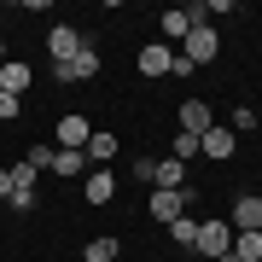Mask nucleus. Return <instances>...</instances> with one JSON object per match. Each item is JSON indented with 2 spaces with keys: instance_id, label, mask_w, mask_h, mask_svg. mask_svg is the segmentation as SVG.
Listing matches in <instances>:
<instances>
[{
  "instance_id": "19",
  "label": "nucleus",
  "mask_w": 262,
  "mask_h": 262,
  "mask_svg": "<svg viewBox=\"0 0 262 262\" xmlns=\"http://www.w3.org/2000/svg\"><path fill=\"white\" fill-rule=\"evenodd\" d=\"M233 262H262V233H233Z\"/></svg>"
},
{
  "instance_id": "15",
  "label": "nucleus",
  "mask_w": 262,
  "mask_h": 262,
  "mask_svg": "<svg viewBox=\"0 0 262 262\" xmlns=\"http://www.w3.org/2000/svg\"><path fill=\"white\" fill-rule=\"evenodd\" d=\"M117 151H122V140H117V134H111V128H94V140H88V169H105Z\"/></svg>"
},
{
  "instance_id": "7",
  "label": "nucleus",
  "mask_w": 262,
  "mask_h": 262,
  "mask_svg": "<svg viewBox=\"0 0 262 262\" xmlns=\"http://www.w3.org/2000/svg\"><path fill=\"white\" fill-rule=\"evenodd\" d=\"M187 204H192V187L187 192H163V187H151V198H146V210H151V222H175V215H187Z\"/></svg>"
},
{
  "instance_id": "11",
  "label": "nucleus",
  "mask_w": 262,
  "mask_h": 262,
  "mask_svg": "<svg viewBox=\"0 0 262 262\" xmlns=\"http://www.w3.org/2000/svg\"><path fill=\"white\" fill-rule=\"evenodd\" d=\"M140 76H146V82H158V76H175V53H169L163 41H146V47H140Z\"/></svg>"
},
{
  "instance_id": "17",
  "label": "nucleus",
  "mask_w": 262,
  "mask_h": 262,
  "mask_svg": "<svg viewBox=\"0 0 262 262\" xmlns=\"http://www.w3.org/2000/svg\"><path fill=\"white\" fill-rule=\"evenodd\" d=\"M187 29H198V24H187V12H181V6L158 12V35H163V47H169V41H187Z\"/></svg>"
},
{
  "instance_id": "16",
  "label": "nucleus",
  "mask_w": 262,
  "mask_h": 262,
  "mask_svg": "<svg viewBox=\"0 0 262 262\" xmlns=\"http://www.w3.org/2000/svg\"><path fill=\"white\" fill-rule=\"evenodd\" d=\"M151 187H163V192H187V163L158 158V169H151Z\"/></svg>"
},
{
  "instance_id": "24",
  "label": "nucleus",
  "mask_w": 262,
  "mask_h": 262,
  "mask_svg": "<svg viewBox=\"0 0 262 262\" xmlns=\"http://www.w3.org/2000/svg\"><path fill=\"white\" fill-rule=\"evenodd\" d=\"M128 169H134V181H140V187H151V169H158V158H134Z\"/></svg>"
},
{
  "instance_id": "13",
  "label": "nucleus",
  "mask_w": 262,
  "mask_h": 262,
  "mask_svg": "<svg viewBox=\"0 0 262 262\" xmlns=\"http://www.w3.org/2000/svg\"><path fill=\"white\" fill-rule=\"evenodd\" d=\"M29 82H35V64H18V58H6V64H0V94L24 99V94H29Z\"/></svg>"
},
{
  "instance_id": "14",
  "label": "nucleus",
  "mask_w": 262,
  "mask_h": 262,
  "mask_svg": "<svg viewBox=\"0 0 262 262\" xmlns=\"http://www.w3.org/2000/svg\"><path fill=\"white\" fill-rule=\"evenodd\" d=\"M82 192H88V204H111V198H117V175H111V169H88Z\"/></svg>"
},
{
  "instance_id": "1",
  "label": "nucleus",
  "mask_w": 262,
  "mask_h": 262,
  "mask_svg": "<svg viewBox=\"0 0 262 262\" xmlns=\"http://www.w3.org/2000/svg\"><path fill=\"white\" fill-rule=\"evenodd\" d=\"M222 53V35H215V24H198V29H187V41H181V64H192V70H204L210 58Z\"/></svg>"
},
{
  "instance_id": "3",
  "label": "nucleus",
  "mask_w": 262,
  "mask_h": 262,
  "mask_svg": "<svg viewBox=\"0 0 262 262\" xmlns=\"http://www.w3.org/2000/svg\"><path fill=\"white\" fill-rule=\"evenodd\" d=\"M192 251H198V256H210V262H222L227 251H233V227H227V222H198Z\"/></svg>"
},
{
  "instance_id": "20",
  "label": "nucleus",
  "mask_w": 262,
  "mask_h": 262,
  "mask_svg": "<svg viewBox=\"0 0 262 262\" xmlns=\"http://www.w3.org/2000/svg\"><path fill=\"white\" fill-rule=\"evenodd\" d=\"M169 239H175L181 251H192V239H198V222H192V215H175V222H169Z\"/></svg>"
},
{
  "instance_id": "26",
  "label": "nucleus",
  "mask_w": 262,
  "mask_h": 262,
  "mask_svg": "<svg viewBox=\"0 0 262 262\" xmlns=\"http://www.w3.org/2000/svg\"><path fill=\"white\" fill-rule=\"evenodd\" d=\"M0 64H6V41H0Z\"/></svg>"
},
{
  "instance_id": "2",
  "label": "nucleus",
  "mask_w": 262,
  "mask_h": 262,
  "mask_svg": "<svg viewBox=\"0 0 262 262\" xmlns=\"http://www.w3.org/2000/svg\"><path fill=\"white\" fill-rule=\"evenodd\" d=\"M6 175H12V198H6V204L18 210V215H24V210H35V204H41V192H35L41 169L29 163V158H18V163H6Z\"/></svg>"
},
{
  "instance_id": "21",
  "label": "nucleus",
  "mask_w": 262,
  "mask_h": 262,
  "mask_svg": "<svg viewBox=\"0 0 262 262\" xmlns=\"http://www.w3.org/2000/svg\"><path fill=\"white\" fill-rule=\"evenodd\" d=\"M256 122H262V117H256V105H233V111H227V128H233V134H251Z\"/></svg>"
},
{
  "instance_id": "28",
  "label": "nucleus",
  "mask_w": 262,
  "mask_h": 262,
  "mask_svg": "<svg viewBox=\"0 0 262 262\" xmlns=\"http://www.w3.org/2000/svg\"><path fill=\"white\" fill-rule=\"evenodd\" d=\"M256 117H262V105H256Z\"/></svg>"
},
{
  "instance_id": "23",
  "label": "nucleus",
  "mask_w": 262,
  "mask_h": 262,
  "mask_svg": "<svg viewBox=\"0 0 262 262\" xmlns=\"http://www.w3.org/2000/svg\"><path fill=\"white\" fill-rule=\"evenodd\" d=\"M24 117V99H12V94H0V122H18Z\"/></svg>"
},
{
  "instance_id": "4",
  "label": "nucleus",
  "mask_w": 262,
  "mask_h": 262,
  "mask_svg": "<svg viewBox=\"0 0 262 262\" xmlns=\"http://www.w3.org/2000/svg\"><path fill=\"white\" fill-rule=\"evenodd\" d=\"M88 140H94V122H88L82 111H64V117H58L53 146H64V151H88Z\"/></svg>"
},
{
  "instance_id": "5",
  "label": "nucleus",
  "mask_w": 262,
  "mask_h": 262,
  "mask_svg": "<svg viewBox=\"0 0 262 262\" xmlns=\"http://www.w3.org/2000/svg\"><path fill=\"white\" fill-rule=\"evenodd\" d=\"M82 47H88V35H82L76 24H53V29H47V58H53V64H70Z\"/></svg>"
},
{
  "instance_id": "18",
  "label": "nucleus",
  "mask_w": 262,
  "mask_h": 262,
  "mask_svg": "<svg viewBox=\"0 0 262 262\" xmlns=\"http://www.w3.org/2000/svg\"><path fill=\"white\" fill-rule=\"evenodd\" d=\"M117 256H122V245H117L111 233H99V239L82 245V262H117Z\"/></svg>"
},
{
  "instance_id": "22",
  "label": "nucleus",
  "mask_w": 262,
  "mask_h": 262,
  "mask_svg": "<svg viewBox=\"0 0 262 262\" xmlns=\"http://www.w3.org/2000/svg\"><path fill=\"white\" fill-rule=\"evenodd\" d=\"M169 158H175V163L198 158V140H192V134H175V140H169Z\"/></svg>"
},
{
  "instance_id": "9",
  "label": "nucleus",
  "mask_w": 262,
  "mask_h": 262,
  "mask_svg": "<svg viewBox=\"0 0 262 262\" xmlns=\"http://www.w3.org/2000/svg\"><path fill=\"white\" fill-rule=\"evenodd\" d=\"M47 175H58V181H82V175H88V151L53 146V151H47Z\"/></svg>"
},
{
  "instance_id": "27",
  "label": "nucleus",
  "mask_w": 262,
  "mask_h": 262,
  "mask_svg": "<svg viewBox=\"0 0 262 262\" xmlns=\"http://www.w3.org/2000/svg\"><path fill=\"white\" fill-rule=\"evenodd\" d=\"M222 262H233V256H222Z\"/></svg>"
},
{
  "instance_id": "6",
  "label": "nucleus",
  "mask_w": 262,
  "mask_h": 262,
  "mask_svg": "<svg viewBox=\"0 0 262 262\" xmlns=\"http://www.w3.org/2000/svg\"><path fill=\"white\" fill-rule=\"evenodd\" d=\"M94 76H99V47L94 41H88L70 64H53V82H94Z\"/></svg>"
},
{
  "instance_id": "8",
  "label": "nucleus",
  "mask_w": 262,
  "mask_h": 262,
  "mask_svg": "<svg viewBox=\"0 0 262 262\" xmlns=\"http://www.w3.org/2000/svg\"><path fill=\"white\" fill-rule=\"evenodd\" d=\"M215 128V111L204 99H181V134H192V140H204V134Z\"/></svg>"
},
{
  "instance_id": "12",
  "label": "nucleus",
  "mask_w": 262,
  "mask_h": 262,
  "mask_svg": "<svg viewBox=\"0 0 262 262\" xmlns=\"http://www.w3.org/2000/svg\"><path fill=\"white\" fill-rule=\"evenodd\" d=\"M233 140H239V134L227 128V122H215V128L204 134V140H198V158H215V163H227V158H233Z\"/></svg>"
},
{
  "instance_id": "10",
  "label": "nucleus",
  "mask_w": 262,
  "mask_h": 262,
  "mask_svg": "<svg viewBox=\"0 0 262 262\" xmlns=\"http://www.w3.org/2000/svg\"><path fill=\"white\" fill-rule=\"evenodd\" d=\"M227 227H233V233H262V198H256V192H239V198H233V222H227Z\"/></svg>"
},
{
  "instance_id": "25",
  "label": "nucleus",
  "mask_w": 262,
  "mask_h": 262,
  "mask_svg": "<svg viewBox=\"0 0 262 262\" xmlns=\"http://www.w3.org/2000/svg\"><path fill=\"white\" fill-rule=\"evenodd\" d=\"M0 198H12V175H6V163H0Z\"/></svg>"
}]
</instances>
